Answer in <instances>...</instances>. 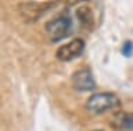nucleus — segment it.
Returning a JSON list of instances; mask_svg holds the SVG:
<instances>
[{
	"instance_id": "obj_3",
	"label": "nucleus",
	"mask_w": 133,
	"mask_h": 131,
	"mask_svg": "<svg viewBox=\"0 0 133 131\" xmlns=\"http://www.w3.org/2000/svg\"><path fill=\"white\" fill-rule=\"evenodd\" d=\"M85 50V42L82 39H75L72 42L64 44L57 50L56 55L57 58L62 61V62H68V61H72L75 58H78L79 55Z\"/></svg>"
},
{
	"instance_id": "obj_5",
	"label": "nucleus",
	"mask_w": 133,
	"mask_h": 131,
	"mask_svg": "<svg viewBox=\"0 0 133 131\" xmlns=\"http://www.w3.org/2000/svg\"><path fill=\"white\" fill-rule=\"evenodd\" d=\"M50 4H40V3H25V4L19 6V11L24 15L25 19L28 21H36L43 13V7H49Z\"/></svg>"
},
{
	"instance_id": "obj_4",
	"label": "nucleus",
	"mask_w": 133,
	"mask_h": 131,
	"mask_svg": "<svg viewBox=\"0 0 133 131\" xmlns=\"http://www.w3.org/2000/svg\"><path fill=\"white\" fill-rule=\"evenodd\" d=\"M74 88L78 91H91L96 88V81L89 69H79L72 75Z\"/></svg>"
},
{
	"instance_id": "obj_7",
	"label": "nucleus",
	"mask_w": 133,
	"mask_h": 131,
	"mask_svg": "<svg viewBox=\"0 0 133 131\" xmlns=\"http://www.w3.org/2000/svg\"><path fill=\"white\" fill-rule=\"evenodd\" d=\"M71 4H76V3H81V2H87V0H68Z\"/></svg>"
},
{
	"instance_id": "obj_2",
	"label": "nucleus",
	"mask_w": 133,
	"mask_h": 131,
	"mask_svg": "<svg viewBox=\"0 0 133 131\" xmlns=\"http://www.w3.org/2000/svg\"><path fill=\"white\" fill-rule=\"evenodd\" d=\"M71 32H72V19L66 15H61L46 24V33L51 42H60L68 37Z\"/></svg>"
},
{
	"instance_id": "obj_8",
	"label": "nucleus",
	"mask_w": 133,
	"mask_h": 131,
	"mask_svg": "<svg viewBox=\"0 0 133 131\" xmlns=\"http://www.w3.org/2000/svg\"><path fill=\"white\" fill-rule=\"evenodd\" d=\"M123 131H133V128H128V130H123Z\"/></svg>"
},
{
	"instance_id": "obj_6",
	"label": "nucleus",
	"mask_w": 133,
	"mask_h": 131,
	"mask_svg": "<svg viewBox=\"0 0 133 131\" xmlns=\"http://www.w3.org/2000/svg\"><path fill=\"white\" fill-rule=\"evenodd\" d=\"M121 52H122L123 57L129 58L132 54H133V43L130 40H125L123 44H122V48H121Z\"/></svg>"
},
{
	"instance_id": "obj_1",
	"label": "nucleus",
	"mask_w": 133,
	"mask_h": 131,
	"mask_svg": "<svg viewBox=\"0 0 133 131\" xmlns=\"http://www.w3.org/2000/svg\"><path fill=\"white\" fill-rule=\"evenodd\" d=\"M119 105V99L112 93H97L89 97L86 102V109L93 114H101L107 110Z\"/></svg>"
}]
</instances>
